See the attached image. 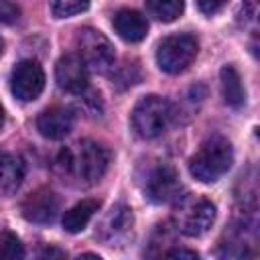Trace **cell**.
Returning a JSON list of instances; mask_svg holds the SVG:
<instances>
[{
	"mask_svg": "<svg viewBox=\"0 0 260 260\" xmlns=\"http://www.w3.org/2000/svg\"><path fill=\"white\" fill-rule=\"evenodd\" d=\"M112 24H114V30L118 32V37H122L128 43H138L148 32L146 18L138 10H132V8L118 10L112 18Z\"/></svg>",
	"mask_w": 260,
	"mask_h": 260,
	"instance_id": "obj_13",
	"label": "cell"
},
{
	"mask_svg": "<svg viewBox=\"0 0 260 260\" xmlns=\"http://www.w3.org/2000/svg\"><path fill=\"white\" fill-rule=\"evenodd\" d=\"M41 256H65V252H61V250H53V248H47L45 252H41Z\"/></svg>",
	"mask_w": 260,
	"mask_h": 260,
	"instance_id": "obj_23",
	"label": "cell"
},
{
	"mask_svg": "<svg viewBox=\"0 0 260 260\" xmlns=\"http://www.w3.org/2000/svg\"><path fill=\"white\" fill-rule=\"evenodd\" d=\"M215 219V205L201 195H183L175 199L173 225L189 238L205 234Z\"/></svg>",
	"mask_w": 260,
	"mask_h": 260,
	"instance_id": "obj_3",
	"label": "cell"
},
{
	"mask_svg": "<svg viewBox=\"0 0 260 260\" xmlns=\"http://www.w3.org/2000/svg\"><path fill=\"white\" fill-rule=\"evenodd\" d=\"M185 0H146V10L160 22H173L183 14Z\"/></svg>",
	"mask_w": 260,
	"mask_h": 260,
	"instance_id": "obj_17",
	"label": "cell"
},
{
	"mask_svg": "<svg viewBox=\"0 0 260 260\" xmlns=\"http://www.w3.org/2000/svg\"><path fill=\"white\" fill-rule=\"evenodd\" d=\"M197 55V39L193 35L181 32L171 35L160 41L156 49V63L165 73H181L185 71Z\"/></svg>",
	"mask_w": 260,
	"mask_h": 260,
	"instance_id": "obj_5",
	"label": "cell"
},
{
	"mask_svg": "<svg viewBox=\"0 0 260 260\" xmlns=\"http://www.w3.org/2000/svg\"><path fill=\"white\" fill-rule=\"evenodd\" d=\"M179 175L171 165H156L148 171L144 181V193L154 203H169L179 197Z\"/></svg>",
	"mask_w": 260,
	"mask_h": 260,
	"instance_id": "obj_8",
	"label": "cell"
},
{
	"mask_svg": "<svg viewBox=\"0 0 260 260\" xmlns=\"http://www.w3.org/2000/svg\"><path fill=\"white\" fill-rule=\"evenodd\" d=\"M100 209V201L95 199H81L79 203H75L73 207H69L63 215V228L69 234H77L81 230H85V225L91 221V217L95 215V211Z\"/></svg>",
	"mask_w": 260,
	"mask_h": 260,
	"instance_id": "obj_16",
	"label": "cell"
},
{
	"mask_svg": "<svg viewBox=\"0 0 260 260\" xmlns=\"http://www.w3.org/2000/svg\"><path fill=\"white\" fill-rule=\"evenodd\" d=\"M219 81H221V93H223V102L230 108H242L246 102V89L242 83V77L238 73V69L234 65H225L219 73Z\"/></svg>",
	"mask_w": 260,
	"mask_h": 260,
	"instance_id": "obj_14",
	"label": "cell"
},
{
	"mask_svg": "<svg viewBox=\"0 0 260 260\" xmlns=\"http://www.w3.org/2000/svg\"><path fill=\"white\" fill-rule=\"evenodd\" d=\"M132 221H134L132 209H130L128 205H124V203H118V205H114V207L110 209V213L102 219L100 230H98V236H100L104 242H108V244L118 242V240H122V238L130 232Z\"/></svg>",
	"mask_w": 260,
	"mask_h": 260,
	"instance_id": "obj_12",
	"label": "cell"
},
{
	"mask_svg": "<svg viewBox=\"0 0 260 260\" xmlns=\"http://www.w3.org/2000/svg\"><path fill=\"white\" fill-rule=\"evenodd\" d=\"M24 256V248L20 244V240L12 234V232H0V258H22Z\"/></svg>",
	"mask_w": 260,
	"mask_h": 260,
	"instance_id": "obj_19",
	"label": "cell"
},
{
	"mask_svg": "<svg viewBox=\"0 0 260 260\" xmlns=\"http://www.w3.org/2000/svg\"><path fill=\"white\" fill-rule=\"evenodd\" d=\"M234 162V150L232 144L225 136H211L201 146L189 160V171L191 175L201 181V183H213L219 177H223Z\"/></svg>",
	"mask_w": 260,
	"mask_h": 260,
	"instance_id": "obj_2",
	"label": "cell"
},
{
	"mask_svg": "<svg viewBox=\"0 0 260 260\" xmlns=\"http://www.w3.org/2000/svg\"><path fill=\"white\" fill-rule=\"evenodd\" d=\"M2 124H4V110H2V106H0V128H2Z\"/></svg>",
	"mask_w": 260,
	"mask_h": 260,
	"instance_id": "obj_24",
	"label": "cell"
},
{
	"mask_svg": "<svg viewBox=\"0 0 260 260\" xmlns=\"http://www.w3.org/2000/svg\"><path fill=\"white\" fill-rule=\"evenodd\" d=\"M20 211L24 219L32 223H51L59 213V199L51 189H37L35 193L26 195Z\"/></svg>",
	"mask_w": 260,
	"mask_h": 260,
	"instance_id": "obj_10",
	"label": "cell"
},
{
	"mask_svg": "<svg viewBox=\"0 0 260 260\" xmlns=\"http://www.w3.org/2000/svg\"><path fill=\"white\" fill-rule=\"evenodd\" d=\"M43 87H45V71L37 61L24 59L14 67L10 75V89L14 98L22 102H32L41 95Z\"/></svg>",
	"mask_w": 260,
	"mask_h": 260,
	"instance_id": "obj_7",
	"label": "cell"
},
{
	"mask_svg": "<svg viewBox=\"0 0 260 260\" xmlns=\"http://www.w3.org/2000/svg\"><path fill=\"white\" fill-rule=\"evenodd\" d=\"M77 47H79V57L83 59L87 69H93L98 73H106L114 67V61H116L114 47L104 32L89 28V26L79 28Z\"/></svg>",
	"mask_w": 260,
	"mask_h": 260,
	"instance_id": "obj_6",
	"label": "cell"
},
{
	"mask_svg": "<svg viewBox=\"0 0 260 260\" xmlns=\"http://www.w3.org/2000/svg\"><path fill=\"white\" fill-rule=\"evenodd\" d=\"M110 154L95 140H79L73 146H67L59 156L61 171L73 179L77 185H93L100 181L108 169Z\"/></svg>",
	"mask_w": 260,
	"mask_h": 260,
	"instance_id": "obj_1",
	"label": "cell"
},
{
	"mask_svg": "<svg viewBox=\"0 0 260 260\" xmlns=\"http://www.w3.org/2000/svg\"><path fill=\"white\" fill-rule=\"evenodd\" d=\"M167 256H171V258H197V252L185 250V248H175V250H169Z\"/></svg>",
	"mask_w": 260,
	"mask_h": 260,
	"instance_id": "obj_22",
	"label": "cell"
},
{
	"mask_svg": "<svg viewBox=\"0 0 260 260\" xmlns=\"http://www.w3.org/2000/svg\"><path fill=\"white\" fill-rule=\"evenodd\" d=\"M2 51H4V41H2V37H0V55H2Z\"/></svg>",
	"mask_w": 260,
	"mask_h": 260,
	"instance_id": "obj_25",
	"label": "cell"
},
{
	"mask_svg": "<svg viewBox=\"0 0 260 260\" xmlns=\"http://www.w3.org/2000/svg\"><path fill=\"white\" fill-rule=\"evenodd\" d=\"M53 14L57 18H69L89 8V0H53Z\"/></svg>",
	"mask_w": 260,
	"mask_h": 260,
	"instance_id": "obj_18",
	"label": "cell"
},
{
	"mask_svg": "<svg viewBox=\"0 0 260 260\" xmlns=\"http://www.w3.org/2000/svg\"><path fill=\"white\" fill-rule=\"evenodd\" d=\"M24 181V162L16 154H0V191L14 193Z\"/></svg>",
	"mask_w": 260,
	"mask_h": 260,
	"instance_id": "obj_15",
	"label": "cell"
},
{
	"mask_svg": "<svg viewBox=\"0 0 260 260\" xmlns=\"http://www.w3.org/2000/svg\"><path fill=\"white\" fill-rule=\"evenodd\" d=\"M173 118V106L169 100L160 95L140 98L132 110V128L140 138H156L160 136Z\"/></svg>",
	"mask_w": 260,
	"mask_h": 260,
	"instance_id": "obj_4",
	"label": "cell"
},
{
	"mask_svg": "<svg viewBox=\"0 0 260 260\" xmlns=\"http://www.w3.org/2000/svg\"><path fill=\"white\" fill-rule=\"evenodd\" d=\"M228 0H197V6L203 14H215L217 10H221L225 6Z\"/></svg>",
	"mask_w": 260,
	"mask_h": 260,
	"instance_id": "obj_21",
	"label": "cell"
},
{
	"mask_svg": "<svg viewBox=\"0 0 260 260\" xmlns=\"http://www.w3.org/2000/svg\"><path fill=\"white\" fill-rule=\"evenodd\" d=\"M57 85L67 93H83L89 85V69L75 53L63 55L55 67Z\"/></svg>",
	"mask_w": 260,
	"mask_h": 260,
	"instance_id": "obj_9",
	"label": "cell"
},
{
	"mask_svg": "<svg viewBox=\"0 0 260 260\" xmlns=\"http://www.w3.org/2000/svg\"><path fill=\"white\" fill-rule=\"evenodd\" d=\"M20 16V8L12 0H0V24H12Z\"/></svg>",
	"mask_w": 260,
	"mask_h": 260,
	"instance_id": "obj_20",
	"label": "cell"
},
{
	"mask_svg": "<svg viewBox=\"0 0 260 260\" xmlns=\"http://www.w3.org/2000/svg\"><path fill=\"white\" fill-rule=\"evenodd\" d=\"M73 128V114L67 108L61 106H53L43 110L37 116V130L41 132V136L49 138V140H61L65 138Z\"/></svg>",
	"mask_w": 260,
	"mask_h": 260,
	"instance_id": "obj_11",
	"label": "cell"
}]
</instances>
